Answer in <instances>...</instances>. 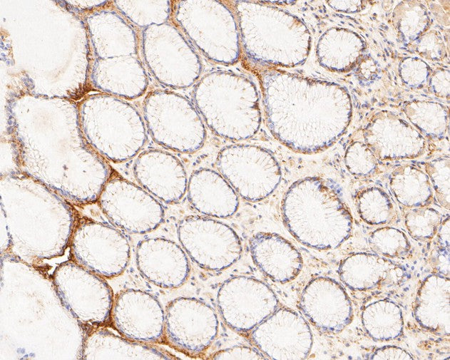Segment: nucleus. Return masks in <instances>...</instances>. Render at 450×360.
Here are the masks:
<instances>
[{
	"label": "nucleus",
	"mask_w": 450,
	"mask_h": 360,
	"mask_svg": "<svg viewBox=\"0 0 450 360\" xmlns=\"http://www.w3.org/2000/svg\"><path fill=\"white\" fill-rule=\"evenodd\" d=\"M425 171L438 202L449 210V159L441 158L427 163Z\"/></svg>",
	"instance_id": "nucleus-34"
},
{
	"label": "nucleus",
	"mask_w": 450,
	"mask_h": 360,
	"mask_svg": "<svg viewBox=\"0 0 450 360\" xmlns=\"http://www.w3.org/2000/svg\"><path fill=\"white\" fill-rule=\"evenodd\" d=\"M344 31L333 30L327 33L319 45V56L324 66L342 69L349 63L350 39Z\"/></svg>",
	"instance_id": "nucleus-32"
},
{
	"label": "nucleus",
	"mask_w": 450,
	"mask_h": 360,
	"mask_svg": "<svg viewBox=\"0 0 450 360\" xmlns=\"http://www.w3.org/2000/svg\"><path fill=\"white\" fill-rule=\"evenodd\" d=\"M193 104L215 135L231 140H247L260 127V97L254 82L230 71L205 74L195 83Z\"/></svg>",
	"instance_id": "nucleus-3"
},
{
	"label": "nucleus",
	"mask_w": 450,
	"mask_h": 360,
	"mask_svg": "<svg viewBox=\"0 0 450 360\" xmlns=\"http://www.w3.org/2000/svg\"><path fill=\"white\" fill-rule=\"evenodd\" d=\"M354 198L360 218L368 225H388L397 216L394 202L379 187L363 188L357 192Z\"/></svg>",
	"instance_id": "nucleus-29"
},
{
	"label": "nucleus",
	"mask_w": 450,
	"mask_h": 360,
	"mask_svg": "<svg viewBox=\"0 0 450 360\" xmlns=\"http://www.w3.org/2000/svg\"><path fill=\"white\" fill-rule=\"evenodd\" d=\"M250 250L257 267L276 282H291L302 269L303 259L300 252L278 234H255L250 240Z\"/></svg>",
	"instance_id": "nucleus-22"
},
{
	"label": "nucleus",
	"mask_w": 450,
	"mask_h": 360,
	"mask_svg": "<svg viewBox=\"0 0 450 360\" xmlns=\"http://www.w3.org/2000/svg\"><path fill=\"white\" fill-rule=\"evenodd\" d=\"M414 316L424 329L436 335L450 334L449 277L434 273L421 282L414 304Z\"/></svg>",
	"instance_id": "nucleus-24"
},
{
	"label": "nucleus",
	"mask_w": 450,
	"mask_h": 360,
	"mask_svg": "<svg viewBox=\"0 0 450 360\" xmlns=\"http://www.w3.org/2000/svg\"><path fill=\"white\" fill-rule=\"evenodd\" d=\"M95 106L84 120L93 145L116 163L134 156L145 140L144 125L138 112L115 100H104Z\"/></svg>",
	"instance_id": "nucleus-8"
},
{
	"label": "nucleus",
	"mask_w": 450,
	"mask_h": 360,
	"mask_svg": "<svg viewBox=\"0 0 450 360\" xmlns=\"http://www.w3.org/2000/svg\"><path fill=\"white\" fill-rule=\"evenodd\" d=\"M211 359H267L258 349L245 346H236L218 351L213 354Z\"/></svg>",
	"instance_id": "nucleus-36"
},
{
	"label": "nucleus",
	"mask_w": 450,
	"mask_h": 360,
	"mask_svg": "<svg viewBox=\"0 0 450 360\" xmlns=\"http://www.w3.org/2000/svg\"><path fill=\"white\" fill-rule=\"evenodd\" d=\"M234 3L241 48L250 61L261 66L290 67L305 58L309 36L300 21L260 2Z\"/></svg>",
	"instance_id": "nucleus-4"
},
{
	"label": "nucleus",
	"mask_w": 450,
	"mask_h": 360,
	"mask_svg": "<svg viewBox=\"0 0 450 360\" xmlns=\"http://www.w3.org/2000/svg\"><path fill=\"white\" fill-rule=\"evenodd\" d=\"M389 188L399 203L406 208L429 206L434 190L426 173L411 166L396 168L389 176Z\"/></svg>",
	"instance_id": "nucleus-26"
},
{
	"label": "nucleus",
	"mask_w": 450,
	"mask_h": 360,
	"mask_svg": "<svg viewBox=\"0 0 450 360\" xmlns=\"http://www.w3.org/2000/svg\"><path fill=\"white\" fill-rule=\"evenodd\" d=\"M217 303L226 324L240 333H247L271 315L278 299L271 288L251 277L236 276L219 288Z\"/></svg>",
	"instance_id": "nucleus-14"
},
{
	"label": "nucleus",
	"mask_w": 450,
	"mask_h": 360,
	"mask_svg": "<svg viewBox=\"0 0 450 360\" xmlns=\"http://www.w3.org/2000/svg\"><path fill=\"white\" fill-rule=\"evenodd\" d=\"M111 323L131 341L145 344L165 340V312L159 301L145 291L128 289L118 294Z\"/></svg>",
	"instance_id": "nucleus-17"
},
{
	"label": "nucleus",
	"mask_w": 450,
	"mask_h": 360,
	"mask_svg": "<svg viewBox=\"0 0 450 360\" xmlns=\"http://www.w3.org/2000/svg\"><path fill=\"white\" fill-rule=\"evenodd\" d=\"M140 185L165 203H175L188 187L186 172L181 161L170 153L150 150L141 154L133 166Z\"/></svg>",
	"instance_id": "nucleus-20"
},
{
	"label": "nucleus",
	"mask_w": 450,
	"mask_h": 360,
	"mask_svg": "<svg viewBox=\"0 0 450 360\" xmlns=\"http://www.w3.org/2000/svg\"><path fill=\"white\" fill-rule=\"evenodd\" d=\"M283 222L301 244L315 250H334L352 232L353 218L337 189L319 177L295 181L282 202Z\"/></svg>",
	"instance_id": "nucleus-2"
},
{
	"label": "nucleus",
	"mask_w": 450,
	"mask_h": 360,
	"mask_svg": "<svg viewBox=\"0 0 450 360\" xmlns=\"http://www.w3.org/2000/svg\"><path fill=\"white\" fill-rule=\"evenodd\" d=\"M145 37L150 66L157 78L174 89L190 87L202 71L200 58L180 29L171 24L152 28Z\"/></svg>",
	"instance_id": "nucleus-13"
},
{
	"label": "nucleus",
	"mask_w": 450,
	"mask_h": 360,
	"mask_svg": "<svg viewBox=\"0 0 450 360\" xmlns=\"http://www.w3.org/2000/svg\"><path fill=\"white\" fill-rule=\"evenodd\" d=\"M173 13L178 28L209 60L226 66L239 61L237 22L225 4L215 0L178 1Z\"/></svg>",
	"instance_id": "nucleus-5"
},
{
	"label": "nucleus",
	"mask_w": 450,
	"mask_h": 360,
	"mask_svg": "<svg viewBox=\"0 0 450 360\" xmlns=\"http://www.w3.org/2000/svg\"><path fill=\"white\" fill-rule=\"evenodd\" d=\"M406 209L404 223L411 237L419 241L432 240L442 221L439 211L429 206Z\"/></svg>",
	"instance_id": "nucleus-31"
},
{
	"label": "nucleus",
	"mask_w": 450,
	"mask_h": 360,
	"mask_svg": "<svg viewBox=\"0 0 450 360\" xmlns=\"http://www.w3.org/2000/svg\"><path fill=\"white\" fill-rule=\"evenodd\" d=\"M371 250L386 258H404L411 250V244L406 235L393 227H382L372 232L368 237Z\"/></svg>",
	"instance_id": "nucleus-30"
},
{
	"label": "nucleus",
	"mask_w": 450,
	"mask_h": 360,
	"mask_svg": "<svg viewBox=\"0 0 450 360\" xmlns=\"http://www.w3.org/2000/svg\"><path fill=\"white\" fill-rule=\"evenodd\" d=\"M338 272L342 282L356 291L395 286L407 277V272L402 266L384 257L366 252H357L345 257L339 264Z\"/></svg>",
	"instance_id": "nucleus-21"
},
{
	"label": "nucleus",
	"mask_w": 450,
	"mask_h": 360,
	"mask_svg": "<svg viewBox=\"0 0 450 360\" xmlns=\"http://www.w3.org/2000/svg\"><path fill=\"white\" fill-rule=\"evenodd\" d=\"M145 118L155 142L169 150L190 153L206 139L204 122L195 105L172 91L152 95L146 101Z\"/></svg>",
	"instance_id": "nucleus-6"
},
{
	"label": "nucleus",
	"mask_w": 450,
	"mask_h": 360,
	"mask_svg": "<svg viewBox=\"0 0 450 360\" xmlns=\"http://www.w3.org/2000/svg\"><path fill=\"white\" fill-rule=\"evenodd\" d=\"M215 310L202 300L181 297L171 301L165 312V340L190 356L204 352L218 332Z\"/></svg>",
	"instance_id": "nucleus-15"
},
{
	"label": "nucleus",
	"mask_w": 450,
	"mask_h": 360,
	"mask_svg": "<svg viewBox=\"0 0 450 360\" xmlns=\"http://www.w3.org/2000/svg\"><path fill=\"white\" fill-rule=\"evenodd\" d=\"M188 198L200 213L218 218L233 215L238 209L237 192L225 178L215 170L200 168L188 182Z\"/></svg>",
	"instance_id": "nucleus-23"
},
{
	"label": "nucleus",
	"mask_w": 450,
	"mask_h": 360,
	"mask_svg": "<svg viewBox=\"0 0 450 360\" xmlns=\"http://www.w3.org/2000/svg\"><path fill=\"white\" fill-rule=\"evenodd\" d=\"M53 283L61 304L80 324L99 327L111 323L114 297L105 278L71 260L56 267Z\"/></svg>",
	"instance_id": "nucleus-7"
},
{
	"label": "nucleus",
	"mask_w": 450,
	"mask_h": 360,
	"mask_svg": "<svg viewBox=\"0 0 450 360\" xmlns=\"http://www.w3.org/2000/svg\"><path fill=\"white\" fill-rule=\"evenodd\" d=\"M259 78L267 127L291 150L319 152L347 128L351 106L343 90L276 68L262 71Z\"/></svg>",
	"instance_id": "nucleus-1"
},
{
	"label": "nucleus",
	"mask_w": 450,
	"mask_h": 360,
	"mask_svg": "<svg viewBox=\"0 0 450 360\" xmlns=\"http://www.w3.org/2000/svg\"><path fill=\"white\" fill-rule=\"evenodd\" d=\"M251 331L257 349L271 359H305L312 347L309 324L298 312L287 307L277 308Z\"/></svg>",
	"instance_id": "nucleus-16"
},
{
	"label": "nucleus",
	"mask_w": 450,
	"mask_h": 360,
	"mask_svg": "<svg viewBox=\"0 0 450 360\" xmlns=\"http://www.w3.org/2000/svg\"><path fill=\"white\" fill-rule=\"evenodd\" d=\"M361 317L364 329L374 341H392L403 334L402 309L392 300L383 299L369 304Z\"/></svg>",
	"instance_id": "nucleus-27"
},
{
	"label": "nucleus",
	"mask_w": 450,
	"mask_h": 360,
	"mask_svg": "<svg viewBox=\"0 0 450 360\" xmlns=\"http://www.w3.org/2000/svg\"><path fill=\"white\" fill-rule=\"evenodd\" d=\"M429 261L435 273L449 277V247L437 245L431 252Z\"/></svg>",
	"instance_id": "nucleus-37"
},
{
	"label": "nucleus",
	"mask_w": 450,
	"mask_h": 360,
	"mask_svg": "<svg viewBox=\"0 0 450 360\" xmlns=\"http://www.w3.org/2000/svg\"><path fill=\"white\" fill-rule=\"evenodd\" d=\"M137 267L141 275L162 288L183 285L190 274L186 252L174 241L163 237L143 240L136 248Z\"/></svg>",
	"instance_id": "nucleus-19"
},
{
	"label": "nucleus",
	"mask_w": 450,
	"mask_h": 360,
	"mask_svg": "<svg viewBox=\"0 0 450 360\" xmlns=\"http://www.w3.org/2000/svg\"><path fill=\"white\" fill-rule=\"evenodd\" d=\"M367 140L382 159L414 158L424 141L407 123L389 115L379 116L370 125Z\"/></svg>",
	"instance_id": "nucleus-25"
},
{
	"label": "nucleus",
	"mask_w": 450,
	"mask_h": 360,
	"mask_svg": "<svg viewBox=\"0 0 450 360\" xmlns=\"http://www.w3.org/2000/svg\"><path fill=\"white\" fill-rule=\"evenodd\" d=\"M69 246L72 261L103 278L122 274L131 256L129 242L120 230L89 219L74 225Z\"/></svg>",
	"instance_id": "nucleus-10"
},
{
	"label": "nucleus",
	"mask_w": 450,
	"mask_h": 360,
	"mask_svg": "<svg viewBox=\"0 0 450 360\" xmlns=\"http://www.w3.org/2000/svg\"><path fill=\"white\" fill-rule=\"evenodd\" d=\"M369 359L374 360H409L414 358L407 351L401 347L387 345L374 350Z\"/></svg>",
	"instance_id": "nucleus-38"
},
{
	"label": "nucleus",
	"mask_w": 450,
	"mask_h": 360,
	"mask_svg": "<svg viewBox=\"0 0 450 360\" xmlns=\"http://www.w3.org/2000/svg\"><path fill=\"white\" fill-rule=\"evenodd\" d=\"M97 202L115 227L132 234L155 230L165 215L154 196L116 172L105 184Z\"/></svg>",
	"instance_id": "nucleus-11"
},
{
	"label": "nucleus",
	"mask_w": 450,
	"mask_h": 360,
	"mask_svg": "<svg viewBox=\"0 0 450 360\" xmlns=\"http://www.w3.org/2000/svg\"><path fill=\"white\" fill-rule=\"evenodd\" d=\"M91 340L93 354L89 359H177L143 343L121 338L106 331L97 332Z\"/></svg>",
	"instance_id": "nucleus-28"
},
{
	"label": "nucleus",
	"mask_w": 450,
	"mask_h": 360,
	"mask_svg": "<svg viewBox=\"0 0 450 360\" xmlns=\"http://www.w3.org/2000/svg\"><path fill=\"white\" fill-rule=\"evenodd\" d=\"M345 165L350 173L359 178L371 177L377 170V163L374 155L359 143L350 145L347 149Z\"/></svg>",
	"instance_id": "nucleus-35"
},
{
	"label": "nucleus",
	"mask_w": 450,
	"mask_h": 360,
	"mask_svg": "<svg viewBox=\"0 0 450 360\" xmlns=\"http://www.w3.org/2000/svg\"><path fill=\"white\" fill-rule=\"evenodd\" d=\"M408 112L414 123L429 135H441L445 128L446 113L441 107L415 106Z\"/></svg>",
	"instance_id": "nucleus-33"
},
{
	"label": "nucleus",
	"mask_w": 450,
	"mask_h": 360,
	"mask_svg": "<svg viewBox=\"0 0 450 360\" xmlns=\"http://www.w3.org/2000/svg\"><path fill=\"white\" fill-rule=\"evenodd\" d=\"M216 165L237 194L249 202L261 201L270 195L282 177L275 156L257 145H227L219 152Z\"/></svg>",
	"instance_id": "nucleus-9"
},
{
	"label": "nucleus",
	"mask_w": 450,
	"mask_h": 360,
	"mask_svg": "<svg viewBox=\"0 0 450 360\" xmlns=\"http://www.w3.org/2000/svg\"><path fill=\"white\" fill-rule=\"evenodd\" d=\"M182 247L199 267L221 271L235 263L242 254V244L229 225L207 217L190 215L178 225Z\"/></svg>",
	"instance_id": "nucleus-12"
},
{
	"label": "nucleus",
	"mask_w": 450,
	"mask_h": 360,
	"mask_svg": "<svg viewBox=\"0 0 450 360\" xmlns=\"http://www.w3.org/2000/svg\"><path fill=\"white\" fill-rule=\"evenodd\" d=\"M299 306L307 319L325 333L341 332L353 319L349 297L339 282L329 277L311 279L302 292Z\"/></svg>",
	"instance_id": "nucleus-18"
}]
</instances>
